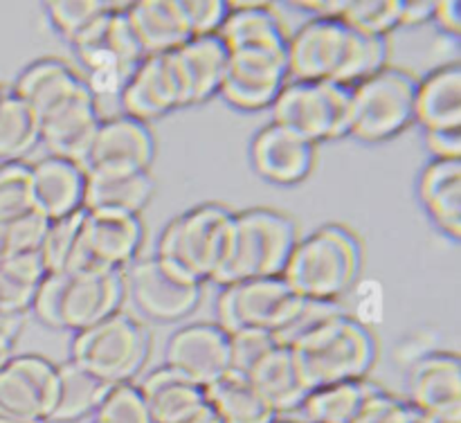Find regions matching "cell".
Returning <instances> with one entry per match:
<instances>
[{"mask_svg": "<svg viewBox=\"0 0 461 423\" xmlns=\"http://www.w3.org/2000/svg\"><path fill=\"white\" fill-rule=\"evenodd\" d=\"M387 57L383 36L360 34L340 18H311L288 39V76L351 88L387 68Z\"/></svg>", "mask_w": 461, "mask_h": 423, "instance_id": "6da1fadb", "label": "cell"}, {"mask_svg": "<svg viewBox=\"0 0 461 423\" xmlns=\"http://www.w3.org/2000/svg\"><path fill=\"white\" fill-rule=\"evenodd\" d=\"M297 241L295 220L284 212L270 207L234 212L223 259L212 279L228 286L246 279L279 277Z\"/></svg>", "mask_w": 461, "mask_h": 423, "instance_id": "7a4b0ae2", "label": "cell"}, {"mask_svg": "<svg viewBox=\"0 0 461 423\" xmlns=\"http://www.w3.org/2000/svg\"><path fill=\"white\" fill-rule=\"evenodd\" d=\"M363 248L345 225H322L293 248L282 277L300 297L338 302L358 282Z\"/></svg>", "mask_w": 461, "mask_h": 423, "instance_id": "3957f363", "label": "cell"}, {"mask_svg": "<svg viewBox=\"0 0 461 423\" xmlns=\"http://www.w3.org/2000/svg\"><path fill=\"white\" fill-rule=\"evenodd\" d=\"M124 288V273H48L32 310L45 327L79 333L117 313Z\"/></svg>", "mask_w": 461, "mask_h": 423, "instance_id": "277c9868", "label": "cell"}, {"mask_svg": "<svg viewBox=\"0 0 461 423\" xmlns=\"http://www.w3.org/2000/svg\"><path fill=\"white\" fill-rule=\"evenodd\" d=\"M306 390L367 378L376 360V338L347 313L336 315L291 346Z\"/></svg>", "mask_w": 461, "mask_h": 423, "instance_id": "5b68a950", "label": "cell"}, {"mask_svg": "<svg viewBox=\"0 0 461 423\" xmlns=\"http://www.w3.org/2000/svg\"><path fill=\"white\" fill-rule=\"evenodd\" d=\"M151 351L149 328L126 310L108 315L102 322L75 336L70 360L88 369L108 385L133 381Z\"/></svg>", "mask_w": 461, "mask_h": 423, "instance_id": "8992f818", "label": "cell"}, {"mask_svg": "<svg viewBox=\"0 0 461 423\" xmlns=\"http://www.w3.org/2000/svg\"><path fill=\"white\" fill-rule=\"evenodd\" d=\"M232 214L221 202H203L183 212L165 225L156 255L198 282L212 279L223 259Z\"/></svg>", "mask_w": 461, "mask_h": 423, "instance_id": "52a82bcc", "label": "cell"}, {"mask_svg": "<svg viewBox=\"0 0 461 423\" xmlns=\"http://www.w3.org/2000/svg\"><path fill=\"white\" fill-rule=\"evenodd\" d=\"M417 79L396 68H383L351 86L349 135L360 142H385L414 124Z\"/></svg>", "mask_w": 461, "mask_h": 423, "instance_id": "ba28073f", "label": "cell"}, {"mask_svg": "<svg viewBox=\"0 0 461 423\" xmlns=\"http://www.w3.org/2000/svg\"><path fill=\"white\" fill-rule=\"evenodd\" d=\"M273 122L318 147L349 135L351 88L331 81H288L273 102Z\"/></svg>", "mask_w": 461, "mask_h": 423, "instance_id": "9c48e42d", "label": "cell"}, {"mask_svg": "<svg viewBox=\"0 0 461 423\" xmlns=\"http://www.w3.org/2000/svg\"><path fill=\"white\" fill-rule=\"evenodd\" d=\"M144 238L140 216L86 212L68 273H124L138 259Z\"/></svg>", "mask_w": 461, "mask_h": 423, "instance_id": "30bf717a", "label": "cell"}, {"mask_svg": "<svg viewBox=\"0 0 461 423\" xmlns=\"http://www.w3.org/2000/svg\"><path fill=\"white\" fill-rule=\"evenodd\" d=\"M300 302L302 297L284 282L282 274L228 284L216 300V324L228 336L239 328L277 333L295 313Z\"/></svg>", "mask_w": 461, "mask_h": 423, "instance_id": "8fae6325", "label": "cell"}, {"mask_svg": "<svg viewBox=\"0 0 461 423\" xmlns=\"http://www.w3.org/2000/svg\"><path fill=\"white\" fill-rule=\"evenodd\" d=\"M124 282L138 309L160 322L187 318L201 302L203 282L158 255L135 259L126 268Z\"/></svg>", "mask_w": 461, "mask_h": 423, "instance_id": "7c38bea8", "label": "cell"}, {"mask_svg": "<svg viewBox=\"0 0 461 423\" xmlns=\"http://www.w3.org/2000/svg\"><path fill=\"white\" fill-rule=\"evenodd\" d=\"M286 84L288 50H234L219 94L239 111H264Z\"/></svg>", "mask_w": 461, "mask_h": 423, "instance_id": "4fadbf2b", "label": "cell"}, {"mask_svg": "<svg viewBox=\"0 0 461 423\" xmlns=\"http://www.w3.org/2000/svg\"><path fill=\"white\" fill-rule=\"evenodd\" d=\"M57 390V364L39 354L12 356L0 367V417L48 421Z\"/></svg>", "mask_w": 461, "mask_h": 423, "instance_id": "5bb4252c", "label": "cell"}, {"mask_svg": "<svg viewBox=\"0 0 461 423\" xmlns=\"http://www.w3.org/2000/svg\"><path fill=\"white\" fill-rule=\"evenodd\" d=\"M165 364L205 390L230 372V336L216 322L180 327L167 342Z\"/></svg>", "mask_w": 461, "mask_h": 423, "instance_id": "9a60e30c", "label": "cell"}, {"mask_svg": "<svg viewBox=\"0 0 461 423\" xmlns=\"http://www.w3.org/2000/svg\"><path fill=\"white\" fill-rule=\"evenodd\" d=\"M124 115L149 124L185 104V90L176 70L174 54H149L135 66L120 93Z\"/></svg>", "mask_w": 461, "mask_h": 423, "instance_id": "2e32d148", "label": "cell"}, {"mask_svg": "<svg viewBox=\"0 0 461 423\" xmlns=\"http://www.w3.org/2000/svg\"><path fill=\"white\" fill-rule=\"evenodd\" d=\"M156 156V140L144 122L129 115L106 117L95 133L81 169L90 171H149Z\"/></svg>", "mask_w": 461, "mask_h": 423, "instance_id": "e0dca14e", "label": "cell"}, {"mask_svg": "<svg viewBox=\"0 0 461 423\" xmlns=\"http://www.w3.org/2000/svg\"><path fill=\"white\" fill-rule=\"evenodd\" d=\"M408 403L417 412L461 418V360L455 351H428L408 372Z\"/></svg>", "mask_w": 461, "mask_h": 423, "instance_id": "ac0fdd59", "label": "cell"}, {"mask_svg": "<svg viewBox=\"0 0 461 423\" xmlns=\"http://www.w3.org/2000/svg\"><path fill=\"white\" fill-rule=\"evenodd\" d=\"M102 120L97 102L90 90L84 88L61 106L39 117L41 142L48 147L50 156L84 166Z\"/></svg>", "mask_w": 461, "mask_h": 423, "instance_id": "d6986e66", "label": "cell"}, {"mask_svg": "<svg viewBox=\"0 0 461 423\" xmlns=\"http://www.w3.org/2000/svg\"><path fill=\"white\" fill-rule=\"evenodd\" d=\"M250 162L268 183L297 184L313 169L315 144L270 122L252 140Z\"/></svg>", "mask_w": 461, "mask_h": 423, "instance_id": "ffe728a7", "label": "cell"}, {"mask_svg": "<svg viewBox=\"0 0 461 423\" xmlns=\"http://www.w3.org/2000/svg\"><path fill=\"white\" fill-rule=\"evenodd\" d=\"M86 171L75 162L48 156L30 165L32 212L45 220H59L84 210Z\"/></svg>", "mask_w": 461, "mask_h": 423, "instance_id": "44dd1931", "label": "cell"}, {"mask_svg": "<svg viewBox=\"0 0 461 423\" xmlns=\"http://www.w3.org/2000/svg\"><path fill=\"white\" fill-rule=\"evenodd\" d=\"M171 54L187 106L203 104L219 94L230 61V50L219 34L194 36Z\"/></svg>", "mask_w": 461, "mask_h": 423, "instance_id": "7402d4cb", "label": "cell"}, {"mask_svg": "<svg viewBox=\"0 0 461 423\" xmlns=\"http://www.w3.org/2000/svg\"><path fill=\"white\" fill-rule=\"evenodd\" d=\"M153 189L156 183L149 171H90L86 174L84 210L140 216Z\"/></svg>", "mask_w": 461, "mask_h": 423, "instance_id": "603a6c76", "label": "cell"}, {"mask_svg": "<svg viewBox=\"0 0 461 423\" xmlns=\"http://www.w3.org/2000/svg\"><path fill=\"white\" fill-rule=\"evenodd\" d=\"M84 88V79L70 63L57 57H43L23 68L12 93L23 99L36 117H43Z\"/></svg>", "mask_w": 461, "mask_h": 423, "instance_id": "cb8c5ba5", "label": "cell"}, {"mask_svg": "<svg viewBox=\"0 0 461 423\" xmlns=\"http://www.w3.org/2000/svg\"><path fill=\"white\" fill-rule=\"evenodd\" d=\"M230 14L219 36L234 50H288V34L282 16L266 3H228Z\"/></svg>", "mask_w": 461, "mask_h": 423, "instance_id": "d4e9b609", "label": "cell"}, {"mask_svg": "<svg viewBox=\"0 0 461 423\" xmlns=\"http://www.w3.org/2000/svg\"><path fill=\"white\" fill-rule=\"evenodd\" d=\"M124 14L147 57L176 52L192 39L180 0L126 3Z\"/></svg>", "mask_w": 461, "mask_h": 423, "instance_id": "484cf974", "label": "cell"}, {"mask_svg": "<svg viewBox=\"0 0 461 423\" xmlns=\"http://www.w3.org/2000/svg\"><path fill=\"white\" fill-rule=\"evenodd\" d=\"M414 122L423 130L461 129V63L450 61L417 81Z\"/></svg>", "mask_w": 461, "mask_h": 423, "instance_id": "4316f807", "label": "cell"}, {"mask_svg": "<svg viewBox=\"0 0 461 423\" xmlns=\"http://www.w3.org/2000/svg\"><path fill=\"white\" fill-rule=\"evenodd\" d=\"M419 201L432 223L450 237L461 238V160H430L419 176Z\"/></svg>", "mask_w": 461, "mask_h": 423, "instance_id": "83f0119b", "label": "cell"}, {"mask_svg": "<svg viewBox=\"0 0 461 423\" xmlns=\"http://www.w3.org/2000/svg\"><path fill=\"white\" fill-rule=\"evenodd\" d=\"M138 387L153 423H185L205 403V390L167 364L147 374Z\"/></svg>", "mask_w": 461, "mask_h": 423, "instance_id": "f1b7e54d", "label": "cell"}, {"mask_svg": "<svg viewBox=\"0 0 461 423\" xmlns=\"http://www.w3.org/2000/svg\"><path fill=\"white\" fill-rule=\"evenodd\" d=\"M378 390L381 385L367 378L313 387L306 392L297 412L304 417V423H354Z\"/></svg>", "mask_w": 461, "mask_h": 423, "instance_id": "f546056e", "label": "cell"}, {"mask_svg": "<svg viewBox=\"0 0 461 423\" xmlns=\"http://www.w3.org/2000/svg\"><path fill=\"white\" fill-rule=\"evenodd\" d=\"M248 381L257 387L266 403L279 412H297L306 396V385L300 376L291 346L277 345L255 369Z\"/></svg>", "mask_w": 461, "mask_h": 423, "instance_id": "4dcf8cb0", "label": "cell"}, {"mask_svg": "<svg viewBox=\"0 0 461 423\" xmlns=\"http://www.w3.org/2000/svg\"><path fill=\"white\" fill-rule=\"evenodd\" d=\"M108 390H111L108 382L77 364L75 360L57 364V390H54V405L48 421L72 423L90 417Z\"/></svg>", "mask_w": 461, "mask_h": 423, "instance_id": "1f68e13d", "label": "cell"}, {"mask_svg": "<svg viewBox=\"0 0 461 423\" xmlns=\"http://www.w3.org/2000/svg\"><path fill=\"white\" fill-rule=\"evenodd\" d=\"M205 400L223 423H275V410L246 376L228 372L205 387Z\"/></svg>", "mask_w": 461, "mask_h": 423, "instance_id": "d6a6232c", "label": "cell"}, {"mask_svg": "<svg viewBox=\"0 0 461 423\" xmlns=\"http://www.w3.org/2000/svg\"><path fill=\"white\" fill-rule=\"evenodd\" d=\"M45 274L48 270L39 250L7 256L0 264V313L23 315L32 309V302Z\"/></svg>", "mask_w": 461, "mask_h": 423, "instance_id": "836d02e7", "label": "cell"}, {"mask_svg": "<svg viewBox=\"0 0 461 423\" xmlns=\"http://www.w3.org/2000/svg\"><path fill=\"white\" fill-rule=\"evenodd\" d=\"M41 142V124L36 112L12 90L0 104V162L23 160Z\"/></svg>", "mask_w": 461, "mask_h": 423, "instance_id": "e575fe53", "label": "cell"}, {"mask_svg": "<svg viewBox=\"0 0 461 423\" xmlns=\"http://www.w3.org/2000/svg\"><path fill=\"white\" fill-rule=\"evenodd\" d=\"M401 3L403 0H347L340 21L360 34L387 39L401 25Z\"/></svg>", "mask_w": 461, "mask_h": 423, "instance_id": "d590c367", "label": "cell"}, {"mask_svg": "<svg viewBox=\"0 0 461 423\" xmlns=\"http://www.w3.org/2000/svg\"><path fill=\"white\" fill-rule=\"evenodd\" d=\"M93 423H153L138 382H117L106 392Z\"/></svg>", "mask_w": 461, "mask_h": 423, "instance_id": "8d00e7d4", "label": "cell"}, {"mask_svg": "<svg viewBox=\"0 0 461 423\" xmlns=\"http://www.w3.org/2000/svg\"><path fill=\"white\" fill-rule=\"evenodd\" d=\"M340 313H345L340 302H324V300H309V297H302L295 313H293L291 318H288V322L284 324L277 333H273V336L275 340H277V345L295 346L297 342L309 338L311 333H315L322 324H327L329 320H333Z\"/></svg>", "mask_w": 461, "mask_h": 423, "instance_id": "74e56055", "label": "cell"}, {"mask_svg": "<svg viewBox=\"0 0 461 423\" xmlns=\"http://www.w3.org/2000/svg\"><path fill=\"white\" fill-rule=\"evenodd\" d=\"M32 212L30 165L23 160L0 162V223Z\"/></svg>", "mask_w": 461, "mask_h": 423, "instance_id": "f35d334b", "label": "cell"}, {"mask_svg": "<svg viewBox=\"0 0 461 423\" xmlns=\"http://www.w3.org/2000/svg\"><path fill=\"white\" fill-rule=\"evenodd\" d=\"M81 220H84V210L66 216V219L50 220L48 230L41 241L39 255L48 273H61L70 261L72 248H75L77 237H79Z\"/></svg>", "mask_w": 461, "mask_h": 423, "instance_id": "ab89813d", "label": "cell"}, {"mask_svg": "<svg viewBox=\"0 0 461 423\" xmlns=\"http://www.w3.org/2000/svg\"><path fill=\"white\" fill-rule=\"evenodd\" d=\"M275 346L277 340L264 328H239L230 333V372L248 378Z\"/></svg>", "mask_w": 461, "mask_h": 423, "instance_id": "60d3db41", "label": "cell"}, {"mask_svg": "<svg viewBox=\"0 0 461 423\" xmlns=\"http://www.w3.org/2000/svg\"><path fill=\"white\" fill-rule=\"evenodd\" d=\"M111 3H97V0H57L45 4L50 22L54 30L66 40H72L93 18H97Z\"/></svg>", "mask_w": 461, "mask_h": 423, "instance_id": "b9f144b4", "label": "cell"}, {"mask_svg": "<svg viewBox=\"0 0 461 423\" xmlns=\"http://www.w3.org/2000/svg\"><path fill=\"white\" fill-rule=\"evenodd\" d=\"M347 295H349L351 309H345V313L354 322L369 328V331H372V327L383 322V315H385V288H383L378 279H358Z\"/></svg>", "mask_w": 461, "mask_h": 423, "instance_id": "7bdbcfd3", "label": "cell"}, {"mask_svg": "<svg viewBox=\"0 0 461 423\" xmlns=\"http://www.w3.org/2000/svg\"><path fill=\"white\" fill-rule=\"evenodd\" d=\"M417 410L408 403L405 399L390 394L381 387L372 399L367 400L354 423H414L417 418Z\"/></svg>", "mask_w": 461, "mask_h": 423, "instance_id": "ee69618b", "label": "cell"}, {"mask_svg": "<svg viewBox=\"0 0 461 423\" xmlns=\"http://www.w3.org/2000/svg\"><path fill=\"white\" fill-rule=\"evenodd\" d=\"M185 21L194 36H212L219 34L225 18L230 14V4L221 0H180Z\"/></svg>", "mask_w": 461, "mask_h": 423, "instance_id": "f6af8a7d", "label": "cell"}, {"mask_svg": "<svg viewBox=\"0 0 461 423\" xmlns=\"http://www.w3.org/2000/svg\"><path fill=\"white\" fill-rule=\"evenodd\" d=\"M45 230H48V220L36 214V212H27L21 219L9 220L7 232L9 243H12V255L39 250Z\"/></svg>", "mask_w": 461, "mask_h": 423, "instance_id": "bcb514c9", "label": "cell"}, {"mask_svg": "<svg viewBox=\"0 0 461 423\" xmlns=\"http://www.w3.org/2000/svg\"><path fill=\"white\" fill-rule=\"evenodd\" d=\"M432 160H461V129L423 130Z\"/></svg>", "mask_w": 461, "mask_h": 423, "instance_id": "7dc6e473", "label": "cell"}, {"mask_svg": "<svg viewBox=\"0 0 461 423\" xmlns=\"http://www.w3.org/2000/svg\"><path fill=\"white\" fill-rule=\"evenodd\" d=\"M432 21L439 25L444 34L450 39H459L461 34V3L459 0H444V3L435 4V16Z\"/></svg>", "mask_w": 461, "mask_h": 423, "instance_id": "c3c4849f", "label": "cell"}, {"mask_svg": "<svg viewBox=\"0 0 461 423\" xmlns=\"http://www.w3.org/2000/svg\"><path fill=\"white\" fill-rule=\"evenodd\" d=\"M23 315L0 313V367L14 356V345L21 333Z\"/></svg>", "mask_w": 461, "mask_h": 423, "instance_id": "681fc988", "label": "cell"}, {"mask_svg": "<svg viewBox=\"0 0 461 423\" xmlns=\"http://www.w3.org/2000/svg\"><path fill=\"white\" fill-rule=\"evenodd\" d=\"M437 0H412V3H401V25L417 27L423 22H430L435 16Z\"/></svg>", "mask_w": 461, "mask_h": 423, "instance_id": "f907efd6", "label": "cell"}, {"mask_svg": "<svg viewBox=\"0 0 461 423\" xmlns=\"http://www.w3.org/2000/svg\"><path fill=\"white\" fill-rule=\"evenodd\" d=\"M7 256H12V243H9L7 223H0V264H3Z\"/></svg>", "mask_w": 461, "mask_h": 423, "instance_id": "816d5d0a", "label": "cell"}, {"mask_svg": "<svg viewBox=\"0 0 461 423\" xmlns=\"http://www.w3.org/2000/svg\"><path fill=\"white\" fill-rule=\"evenodd\" d=\"M414 423H461V418H441V417H430V414H417Z\"/></svg>", "mask_w": 461, "mask_h": 423, "instance_id": "f5cc1de1", "label": "cell"}, {"mask_svg": "<svg viewBox=\"0 0 461 423\" xmlns=\"http://www.w3.org/2000/svg\"><path fill=\"white\" fill-rule=\"evenodd\" d=\"M0 423H43V421H23V418H7V417H0Z\"/></svg>", "mask_w": 461, "mask_h": 423, "instance_id": "db71d44e", "label": "cell"}, {"mask_svg": "<svg viewBox=\"0 0 461 423\" xmlns=\"http://www.w3.org/2000/svg\"><path fill=\"white\" fill-rule=\"evenodd\" d=\"M5 93H7V90H5L3 86H0V104H3V99H5Z\"/></svg>", "mask_w": 461, "mask_h": 423, "instance_id": "11a10c76", "label": "cell"}, {"mask_svg": "<svg viewBox=\"0 0 461 423\" xmlns=\"http://www.w3.org/2000/svg\"><path fill=\"white\" fill-rule=\"evenodd\" d=\"M275 423H277V421H275ZM282 423H293V421H282Z\"/></svg>", "mask_w": 461, "mask_h": 423, "instance_id": "9f6ffc18", "label": "cell"}]
</instances>
